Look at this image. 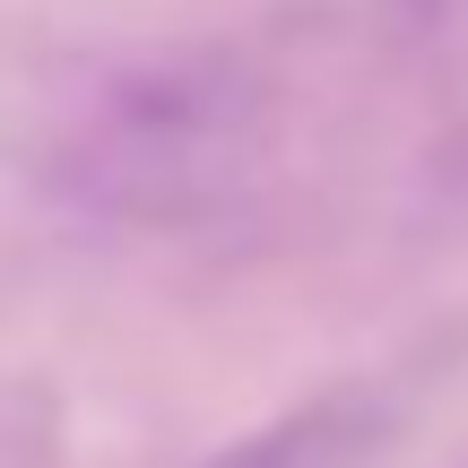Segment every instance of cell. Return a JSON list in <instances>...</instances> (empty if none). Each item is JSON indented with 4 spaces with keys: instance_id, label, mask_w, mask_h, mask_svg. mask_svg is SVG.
Returning <instances> with one entry per match:
<instances>
[{
    "instance_id": "cell-1",
    "label": "cell",
    "mask_w": 468,
    "mask_h": 468,
    "mask_svg": "<svg viewBox=\"0 0 468 468\" xmlns=\"http://www.w3.org/2000/svg\"><path fill=\"white\" fill-rule=\"evenodd\" d=\"M347 442H356L347 408H321V417H303V425H278L269 442H251V452L226 460V468H330Z\"/></svg>"
}]
</instances>
